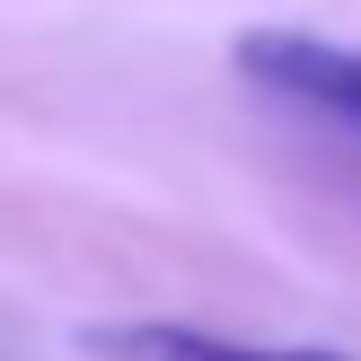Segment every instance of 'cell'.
Wrapping results in <instances>:
<instances>
[{
	"mask_svg": "<svg viewBox=\"0 0 361 361\" xmlns=\"http://www.w3.org/2000/svg\"><path fill=\"white\" fill-rule=\"evenodd\" d=\"M229 71L256 97L361 141V44H335V35H309V27H247L229 44Z\"/></svg>",
	"mask_w": 361,
	"mask_h": 361,
	"instance_id": "obj_1",
	"label": "cell"
},
{
	"mask_svg": "<svg viewBox=\"0 0 361 361\" xmlns=\"http://www.w3.org/2000/svg\"><path fill=\"white\" fill-rule=\"evenodd\" d=\"M106 361H344V353H309V344H238L212 326H176V317H133V326L97 335Z\"/></svg>",
	"mask_w": 361,
	"mask_h": 361,
	"instance_id": "obj_2",
	"label": "cell"
}]
</instances>
